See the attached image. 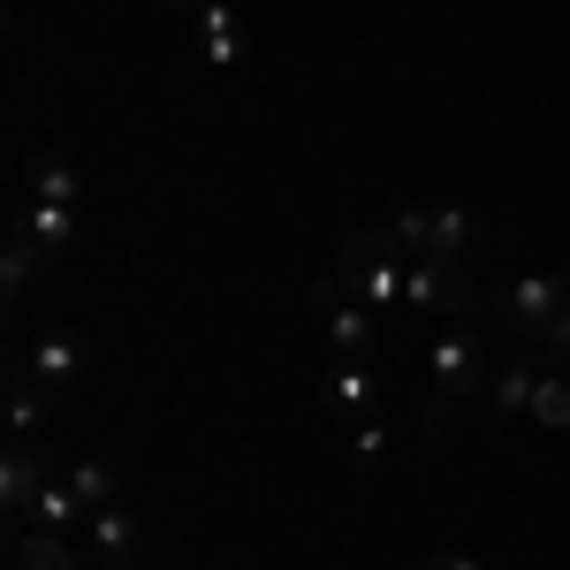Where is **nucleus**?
<instances>
[{"label":"nucleus","instance_id":"39448f33","mask_svg":"<svg viewBox=\"0 0 570 570\" xmlns=\"http://www.w3.org/2000/svg\"><path fill=\"white\" fill-rule=\"evenodd\" d=\"M320 403H327L343 426H357V419H381V411H389L381 365H373V357H335V365H327V381H320Z\"/></svg>","mask_w":570,"mask_h":570},{"label":"nucleus","instance_id":"f8f14e48","mask_svg":"<svg viewBox=\"0 0 570 570\" xmlns=\"http://www.w3.org/2000/svg\"><path fill=\"white\" fill-rule=\"evenodd\" d=\"M16 228H23V236L39 244L46 259H61V252L77 244V228H85V206H46V198H23Z\"/></svg>","mask_w":570,"mask_h":570},{"label":"nucleus","instance_id":"f3484780","mask_svg":"<svg viewBox=\"0 0 570 570\" xmlns=\"http://www.w3.org/2000/svg\"><path fill=\"white\" fill-rule=\"evenodd\" d=\"M46 411H53V395L16 365L8 373V441H46Z\"/></svg>","mask_w":570,"mask_h":570},{"label":"nucleus","instance_id":"ddd939ff","mask_svg":"<svg viewBox=\"0 0 570 570\" xmlns=\"http://www.w3.org/2000/svg\"><path fill=\"white\" fill-rule=\"evenodd\" d=\"M16 525H46V532H85L91 510L77 502V487H69V472H53V480H39V494H31V510L16 518Z\"/></svg>","mask_w":570,"mask_h":570},{"label":"nucleus","instance_id":"0eeeda50","mask_svg":"<svg viewBox=\"0 0 570 570\" xmlns=\"http://www.w3.org/2000/svg\"><path fill=\"white\" fill-rule=\"evenodd\" d=\"M53 472H61V464H53L46 441H8V456H0V502H8V525L31 510L39 480H53Z\"/></svg>","mask_w":570,"mask_h":570},{"label":"nucleus","instance_id":"6ab92c4d","mask_svg":"<svg viewBox=\"0 0 570 570\" xmlns=\"http://www.w3.org/2000/svg\"><path fill=\"white\" fill-rule=\"evenodd\" d=\"M381 228H389V244L403 259H426V252H434V214H426V206H395Z\"/></svg>","mask_w":570,"mask_h":570},{"label":"nucleus","instance_id":"20e7f679","mask_svg":"<svg viewBox=\"0 0 570 570\" xmlns=\"http://www.w3.org/2000/svg\"><path fill=\"white\" fill-rule=\"evenodd\" d=\"M403 305L434 320H472V259H449V252L403 259Z\"/></svg>","mask_w":570,"mask_h":570},{"label":"nucleus","instance_id":"412c9836","mask_svg":"<svg viewBox=\"0 0 570 570\" xmlns=\"http://www.w3.org/2000/svg\"><path fill=\"white\" fill-rule=\"evenodd\" d=\"M540 434H563L570 426V381H556V373H540V389H532V411H525Z\"/></svg>","mask_w":570,"mask_h":570},{"label":"nucleus","instance_id":"393cba45","mask_svg":"<svg viewBox=\"0 0 570 570\" xmlns=\"http://www.w3.org/2000/svg\"><path fill=\"white\" fill-rule=\"evenodd\" d=\"M168 8H183V0H168ZM190 8H198V0H190Z\"/></svg>","mask_w":570,"mask_h":570},{"label":"nucleus","instance_id":"2eb2a0df","mask_svg":"<svg viewBox=\"0 0 570 570\" xmlns=\"http://www.w3.org/2000/svg\"><path fill=\"white\" fill-rule=\"evenodd\" d=\"M8 548H16V570H85V556L69 548V532L16 525V532H8Z\"/></svg>","mask_w":570,"mask_h":570},{"label":"nucleus","instance_id":"f03ea898","mask_svg":"<svg viewBox=\"0 0 570 570\" xmlns=\"http://www.w3.org/2000/svg\"><path fill=\"white\" fill-rule=\"evenodd\" d=\"M335 274H343V289H351V297H365L373 312H395V305H403V252L389 244V228L351 236V244L335 252Z\"/></svg>","mask_w":570,"mask_h":570},{"label":"nucleus","instance_id":"1a4fd4ad","mask_svg":"<svg viewBox=\"0 0 570 570\" xmlns=\"http://www.w3.org/2000/svg\"><path fill=\"white\" fill-rule=\"evenodd\" d=\"M23 373H31L46 395H69L85 381V343H77V335H39V343L23 351Z\"/></svg>","mask_w":570,"mask_h":570},{"label":"nucleus","instance_id":"423d86ee","mask_svg":"<svg viewBox=\"0 0 570 570\" xmlns=\"http://www.w3.org/2000/svg\"><path fill=\"white\" fill-rule=\"evenodd\" d=\"M570 312V274H518L510 289H502V320L518 327V335H548L556 320Z\"/></svg>","mask_w":570,"mask_h":570},{"label":"nucleus","instance_id":"f257e3e1","mask_svg":"<svg viewBox=\"0 0 570 570\" xmlns=\"http://www.w3.org/2000/svg\"><path fill=\"white\" fill-rule=\"evenodd\" d=\"M487 373H494V351L480 343L472 320H449L434 343H426V426H441L456 403L487 395Z\"/></svg>","mask_w":570,"mask_h":570},{"label":"nucleus","instance_id":"b1692460","mask_svg":"<svg viewBox=\"0 0 570 570\" xmlns=\"http://www.w3.org/2000/svg\"><path fill=\"white\" fill-rule=\"evenodd\" d=\"M426 570H487V563H480V556H464V548H441Z\"/></svg>","mask_w":570,"mask_h":570},{"label":"nucleus","instance_id":"6e6552de","mask_svg":"<svg viewBox=\"0 0 570 570\" xmlns=\"http://www.w3.org/2000/svg\"><path fill=\"white\" fill-rule=\"evenodd\" d=\"M252 53V31L236 16V0H198V61L206 69H236Z\"/></svg>","mask_w":570,"mask_h":570},{"label":"nucleus","instance_id":"5701e85b","mask_svg":"<svg viewBox=\"0 0 570 570\" xmlns=\"http://www.w3.org/2000/svg\"><path fill=\"white\" fill-rule=\"evenodd\" d=\"M540 351H548V357H570V312L548 327V335H540Z\"/></svg>","mask_w":570,"mask_h":570},{"label":"nucleus","instance_id":"7ed1b4c3","mask_svg":"<svg viewBox=\"0 0 570 570\" xmlns=\"http://www.w3.org/2000/svg\"><path fill=\"white\" fill-rule=\"evenodd\" d=\"M312 305H320V320H327V343H335V357H373L381 343H389V312H373L365 297H351L335 266L312 282Z\"/></svg>","mask_w":570,"mask_h":570},{"label":"nucleus","instance_id":"dca6fc26","mask_svg":"<svg viewBox=\"0 0 570 570\" xmlns=\"http://www.w3.org/2000/svg\"><path fill=\"white\" fill-rule=\"evenodd\" d=\"M39 274H46V252L23 236V228H8V244H0V297L23 305V297L39 289Z\"/></svg>","mask_w":570,"mask_h":570},{"label":"nucleus","instance_id":"a211bd4d","mask_svg":"<svg viewBox=\"0 0 570 570\" xmlns=\"http://www.w3.org/2000/svg\"><path fill=\"white\" fill-rule=\"evenodd\" d=\"M61 472H69V487H77L85 510H115V502H122V472L99 464V456H77V464H61Z\"/></svg>","mask_w":570,"mask_h":570},{"label":"nucleus","instance_id":"9b49d317","mask_svg":"<svg viewBox=\"0 0 570 570\" xmlns=\"http://www.w3.org/2000/svg\"><path fill=\"white\" fill-rule=\"evenodd\" d=\"M532 389H540L532 351L494 357V373H487V411H494V419H525V411H532Z\"/></svg>","mask_w":570,"mask_h":570},{"label":"nucleus","instance_id":"9d476101","mask_svg":"<svg viewBox=\"0 0 570 570\" xmlns=\"http://www.w3.org/2000/svg\"><path fill=\"white\" fill-rule=\"evenodd\" d=\"M85 540H91V563H99V570H130L137 548H145V525H137L130 510L115 502V510H91Z\"/></svg>","mask_w":570,"mask_h":570},{"label":"nucleus","instance_id":"4be33fe9","mask_svg":"<svg viewBox=\"0 0 570 570\" xmlns=\"http://www.w3.org/2000/svg\"><path fill=\"white\" fill-rule=\"evenodd\" d=\"M389 449H395L389 419H357V426H351V456H365V464H381Z\"/></svg>","mask_w":570,"mask_h":570},{"label":"nucleus","instance_id":"4468645a","mask_svg":"<svg viewBox=\"0 0 570 570\" xmlns=\"http://www.w3.org/2000/svg\"><path fill=\"white\" fill-rule=\"evenodd\" d=\"M23 198H46V206H85V176H77L61 153H31V160H23Z\"/></svg>","mask_w":570,"mask_h":570},{"label":"nucleus","instance_id":"aec40b11","mask_svg":"<svg viewBox=\"0 0 570 570\" xmlns=\"http://www.w3.org/2000/svg\"><path fill=\"white\" fill-rule=\"evenodd\" d=\"M472 244H480V220L464 214V206H434V252H449V259H472Z\"/></svg>","mask_w":570,"mask_h":570}]
</instances>
